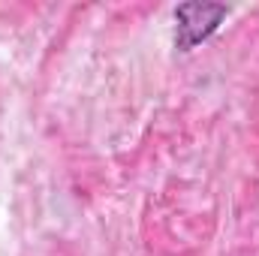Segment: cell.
<instances>
[{
    "instance_id": "cell-1",
    "label": "cell",
    "mask_w": 259,
    "mask_h": 256,
    "mask_svg": "<svg viewBox=\"0 0 259 256\" xmlns=\"http://www.w3.org/2000/svg\"><path fill=\"white\" fill-rule=\"evenodd\" d=\"M196 15H199V18H193V21L178 18V46H181V49H190L196 42H202L205 36H211L214 27H217V21L226 15V9H223V6L196 3Z\"/></svg>"
}]
</instances>
